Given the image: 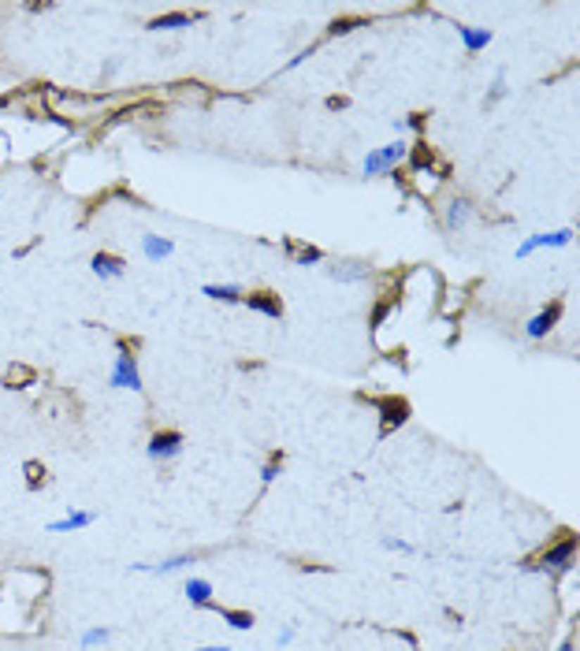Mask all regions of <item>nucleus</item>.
Returning <instances> with one entry per match:
<instances>
[{
  "instance_id": "obj_1",
  "label": "nucleus",
  "mask_w": 580,
  "mask_h": 651,
  "mask_svg": "<svg viewBox=\"0 0 580 651\" xmlns=\"http://www.w3.org/2000/svg\"><path fill=\"white\" fill-rule=\"evenodd\" d=\"M405 153H410V146L405 141H391V146H379L365 156V175H391L398 172V164L405 160Z\"/></svg>"
},
{
  "instance_id": "obj_2",
  "label": "nucleus",
  "mask_w": 580,
  "mask_h": 651,
  "mask_svg": "<svg viewBox=\"0 0 580 651\" xmlns=\"http://www.w3.org/2000/svg\"><path fill=\"white\" fill-rule=\"evenodd\" d=\"M573 562H576V536H565L555 543V547H547L543 555L532 562V569H558V573H569L573 569Z\"/></svg>"
},
{
  "instance_id": "obj_3",
  "label": "nucleus",
  "mask_w": 580,
  "mask_h": 651,
  "mask_svg": "<svg viewBox=\"0 0 580 651\" xmlns=\"http://www.w3.org/2000/svg\"><path fill=\"white\" fill-rule=\"evenodd\" d=\"M112 387L141 391V372H138V361L127 350V343H120V354H115V365H112Z\"/></svg>"
},
{
  "instance_id": "obj_4",
  "label": "nucleus",
  "mask_w": 580,
  "mask_h": 651,
  "mask_svg": "<svg viewBox=\"0 0 580 651\" xmlns=\"http://www.w3.org/2000/svg\"><path fill=\"white\" fill-rule=\"evenodd\" d=\"M569 242H573V231H569V227L550 231V234H529V239L517 246V260L532 257L536 250H562V246H569Z\"/></svg>"
},
{
  "instance_id": "obj_5",
  "label": "nucleus",
  "mask_w": 580,
  "mask_h": 651,
  "mask_svg": "<svg viewBox=\"0 0 580 651\" xmlns=\"http://www.w3.org/2000/svg\"><path fill=\"white\" fill-rule=\"evenodd\" d=\"M376 410L384 413V421H379V436H391L398 424L410 421V402H405V398H394V395L391 398H379Z\"/></svg>"
},
{
  "instance_id": "obj_6",
  "label": "nucleus",
  "mask_w": 580,
  "mask_h": 651,
  "mask_svg": "<svg viewBox=\"0 0 580 651\" xmlns=\"http://www.w3.org/2000/svg\"><path fill=\"white\" fill-rule=\"evenodd\" d=\"M182 454V436L171 432V428H164V432H153L149 439V458L153 462H171Z\"/></svg>"
},
{
  "instance_id": "obj_7",
  "label": "nucleus",
  "mask_w": 580,
  "mask_h": 651,
  "mask_svg": "<svg viewBox=\"0 0 580 651\" xmlns=\"http://www.w3.org/2000/svg\"><path fill=\"white\" fill-rule=\"evenodd\" d=\"M558 320H562V302L555 298V302L543 305L529 324H524V335H529V339H543L547 331H555V324H558Z\"/></svg>"
},
{
  "instance_id": "obj_8",
  "label": "nucleus",
  "mask_w": 580,
  "mask_h": 651,
  "mask_svg": "<svg viewBox=\"0 0 580 651\" xmlns=\"http://www.w3.org/2000/svg\"><path fill=\"white\" fill-rule=\"evenodd\" d=\"M89 268H94V276L101 279H120L123 272H127V260L123 257H115V253H94V260H89Z\"/></svg>"
},
{
  "instance_id": "obj_9",
  "label": "nucleus",
  "mask_w": 580,
  "mask_h": 651,
  "mask_svg": "<svg viewBox=\"0 0 580 651\" xmlns=\"http://www.w3.org/2000/svg\"><path fill=\"white\" fill-rule=\"evenodd\" d=\"M242 302H246L249 309H257V312H265V317H272V320H279V317H283V302H279V294H272V291L246 294Z\"/></svg>"
},
{
  "instance_id": "obj_10",
  "label": "nucleus",
  "mask_w": 580,
  "mask_h": 651,
  "mask_svg": "<svg viewBox=\"0 0 580 651\" xmlns=\"http://www.w3.org/2000/svg\"><path fill=\"white\" fill-rule=\"evenodd\" d=\"M97 521L94 510H68V517H60V521H52L49 532H75V529H89Z\"/></svg>"
},
{
  "instance_id": "obj_11",
  "label": "nucleus",
  "mask_w": 580,
  "mask_h": 651,
  "mask_svg": "<svg viewBox=\"0 0 580 651\" xmlns=\"http://www.w3.org/2000/svg\"><path fill=\"white\" fill-rule=\"evenodd\" d=\"M469 216H472V205L465 198H454L450 205H446V216H443V227L446 231H461L469 224Z\"/></svg>"
},
{
  "instance_id": "obj_12",
  "label": "nucleus",
  "mask_w": 580,
  "mask_h": 651,
  "mask_svg": "<svg viewBox=\"0 0 580 651\" xmlns=\"http://www.w3.org/2000/svg\"><path fill=\"white\" fill-rule=\"evenodd\" d=\"M141 253L149 260H164V257L175 253V242L164 239V234H141Z\"/></svg>"
},
{
  "instance_id": "obj_13",
  "label": "nucleus",
  "mask_w": 580,
  "mask_h": 651,
  "mask_svg": "<svg viewBox=\"0 0 580 651\" xmlns=\"http://www.w3.org/2000/svg\"><path fill=\"white\" fill-rule=\"evenodd\" d=\"M458 37L465 42V52H469V56H477L480 49L491 45V30H480V26H458Z\"/></svg>"
},
{
  "instance_id": "obj_14",
  "label": "nucleus",
  "mask_w": 580,
  "mask_h": 651,
  "mask_svg": "<svg viewBox=\"0 0 580 651\" xmlns=\"http://www.w3.org/2000/svg\"><path fill=\"white\" fill-rule=\"evenodd\" d=\"M201 294H208L213 302H242V298H246V291H242V286H234V283H205Z\"/></svg>"
},
{
  "instance_id": "obj_15",
  "label": "nucleus",
  "mask_w": 580,
  "mask_h": 651,
  "mask_svg": "<svg viewBox=\"0 0 580 651\" xmlns=\"http://www.w3.org/2000/svg\"><path fill=\"white\" fill-rule=\"evenodd\" d=\"M182 592H187V599H190L194 607H208V603H213V584L201 581V577L187 581V588H182Z\"/></svg>"
},
{
  "instance_id": "obj_16",
  "label": "nucleus",
  "mask_w": 580,
  "mask_h": 651,
  "mask_svg": "<svg viewBox=\"0 0 580 651\" xmlns=\"http://www.w3.org/2000/svg\"><path fill=\"white\" fill-rule=\"evenodd\" d=\"M190 562H197L194 555H175V558H168V562H156V566H134V569H138V573H175V569L190 566Z\"/></svg>"
},
{
  "instance_id": "obj_17",
  "label": "nucleus",
  "mask_w": 580,
  "mask_h": 651,
  "mask_svg": "<svg viewBox=\"0 0 580 651\" xmlns=\"http://www.w3.org/2000/svg\"><path fill=\"white\" fill-rule=\"evenodd\" d=\"M182 26H190V15H182V11H171V15L149 19V30H182Z\"/></svg>"
},
{
  "instance_id": "obj_18",
  "label": "nucleus",
  "mask_w": 580,
  "mask_h": 651,
  "mask_svg": "<svg viewBox=\"0 0 580 651\" xmlns=\"http://www.w3.org/2000/svg\"><path fill=\"white\" fill-rule=\"evenodd\" d=\"M220 618L227 621L231 629H239V633L253 629V614H249V610H220Z\"/></svg>"
},
{
  "instance_id": "obj_19",
  "label": "nucleus",
  "mask_w": 580,
  "mask_h": 651,
  "mask_svg": "<svg viewBox=\"0 0 580 651\" xmlns=\"http://www.w3.org/2000/svg\"><path fill=\"white\" fill-rule=\"evenodd\" d=\"M431 160H435V153L424 146V141H417V146L410 149V168H413V172H424V168H431Z\"/></svg>"
},
{
  "instance_id": "obj_20",
  "label": "nucleus",
  "mask_w": 580,
  "mask_h": 651,
  "mask_svg": "<svg viewBox=\"0 0 580 651\" xmlns=\"http://www.w3.org/2000/svg\"><path fill=\"white\" fill-rule=\"evenodd\" d=\"M335 279H346V283H353V279H365L368 276V265H358V260H346V265H339L335 272H332Z\"/></svg>"
},
{
  "instance_id": "obj_21",
  "label": "nucleus",
  "mask_w": 580,
  "mask_h": 651,
  "mask_svg": "<svg viewBox=\"0 0 580 651\" xmlns=\"http://www.w3.org/2000/svg\"><path fill=\"white\" fill-rule=\"evenodd\" d=\"M290 253H294L298 265H316V260H324V253L316 250V246H290Z\"/></svg>"
},
{
  "instance_id": "obj_22",
  "label": "nucleus",
  "mask_w": 580,
  "mask_h": 651,
  "mask_svg": "<svg viewBox=\"0 0 580 651\" xmlns=\"http://www.w3.org/2000/svg\"><path fill=\"white\" fill-rule=\"evenodd\" d=\"M26 380H34V372L30 369H23V365H15V369H8V376H4V387H26Z\"/></svg>"
},
{
  "instance_id": "obj_23",
  "label": "nucleus",
  "mask_w": 580,
  "mask_h": 651,
  "mask_svg": "<svg viewBox=\"0 0 580 651\" xmlns=\"http://www.w3.org/2000/svg\"><path fill=\"white\" fill-rule=\"evenodd\" d=\"M279 469H283V454H272V462H268L265 469H260V484H265V488H268V484H272V480H275V476H279Z\"/></svg>"
},
{
  "instance_id": "obj_24",
  "label": "nucleus",
  "mask_w": 580,
  "mask_h": 651,
  "mask_svg": "<svg viewBox=\"0 0 580 651\" xmlns=\"http://www.w3.org/2000/svg\"><path fill=\"white\" fill-rule=\"evenodd\" d=\"M108 629H86L82 633V647H94V644H104V640H108Z\"/></svg>"
},
{
  "instance_id": "obj_25",
  "label": "nucleus",
  "mask_w": 580,
  "mask_h": 651,
  "mask_svg": "<svg viewBox=\"0 0 580 651\" xmlns=\"http://www.w3.org/2000/svg\"><path fill=\"white\" fill-rule=\"evenodd\" d=\"M353 26H361V19H335L332 26H327V34H346V30H353Z\"/></svg>"
},
{
  "instance_id": "obj_26",
  "label": "nucleus",
  "mask_w": 580,
  "mask_h": 651,
  "mask_svg": "<svg viewBox=\"0 0 580 651\" xmlns=\"http://www.w3.org/2000/svg\"><path fill=\"white\" fill-rule=\"evenodd\" d=\"M384 547H387V551H402V555H410V551H413V547L405 543V540H394V536H387V540H384Z\"/></svg>"
},
{
  "instance_id": "obj_27",
  "label": "nucleus",
  "mask_w": 580,
  "mask_h": 651,
  "mask_svg": "<svg viewBox=\"0 0 580 651\" xmlns=\"http://www.w3.org/2000/svg\"><path fill=\"white\" fill-rule=\"evenodd\" d=\"M424 123H428V115H424V112H413L410 120H405V127H413V130H424Z\"/></svg>"
},
{
  "instance_id": "obj_28",
  "label": "nucleus",
  "mask_w": 580,
  "mask_h": 651,
  "mask_svg": "<svg viewBox=\"0 0 580 651\" xmlns=\"http://www.w3.org/2000/svg\"><path fill=\"white\" fill-rule=\"evenodd\" d=\"M498 97H506V82H503V78L495 82V89H491V97H487V101H498Z\"/></svg>"
},
{
  "instance_id": "obj_29",
  "label": "nucleus",
  "mask_w": 580,
  "mask_h": 651,
  "mask_svg": "<svg viewBox=\"0 0 580 651\" xmlns=\"http://www.w3.org/2000/svg\"><path fill=\"white\" fill-rule=\"evenodd\" d=\"M26 469H30V488H37V473H45V469L37 465V462H30V465H26Z\"/></svg>"
},
{
  "instance_id": "obj_30",
  "label": "nucleus",
  "mask_w": 580,
  "mask_h": 651,
  "mask_svg": "<svg viewBox=\"0 0 580 651\" xmlns=\"http://www.w3.org/2000/svg\"><path fill=\"white\" fill-rule=\"evenodd\" d=\"M387 312H391V305H387V302H384V305H376V312H372V324H379V320L387 317Z\"/></svg>"
},
{
  "instance_id": "obj_31",
  "label": "nucleus",
  "mask_w": 580,
  "mask_h": 651,
  "mask_svg": "<svg viewBox=\"0 0 580 651\" xmlns=\"http://www.w3.org/2000/svg\"><path fill=\"white\" fill-rule=\"evenodd\" d=\"M197 651H227V647H223V644L216 647V644H213V647H197Z\"/></svg>"
},
{
  "instance_id": "obj_32",
  "label": "nucleus",
  "mask_w": 580,
  "mask_h": 651,
  "mask_svg": "<svg viewBox=\"0 0 580 651\" xmlns=\"http://www.w3.org/2000/svg\"><path fill=\"white\" fill-rule=\"evenodd\" d=\"M558 651H573V644H569V640H565V644H562V647H558Z\"/></svg>"
}]
</instances>
